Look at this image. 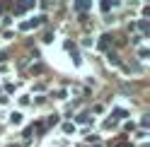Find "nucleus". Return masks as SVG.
I'll return each instance as SVG.
<instances>
[{
	"mask_svg": "<svg viewBox=\"0 0 150 147\" xmlns=\"http://www.w3.org/2000/svg\"><path fill=\"white\" fill-rule=\"evenodd\" d=\"M138 29H140V32H148V20H140V22H138Z\"/></svg>",
	"mask_w": 150,
	"mask_h": 147,
	"instance_id": "6",
	"label": "nucleus"
},
{
	"mask_svg": "<svg viewBox=\"0 0 150 147\" xmlns=\"http://www.w3.org/2000/svg\"><path fill=\"white\" fill-rule=\"evenodd\" d=\"M104 128H107V130H111V128H116V121H114V118H107V123H104Z\"/></svg>",
	"mask_w": 150,
	"mask_h": 147,
	"instance_id": "5",
	"label": "nucleus"
},
{
	"mask_svg": "<svg viewBox=\"0 0 150 147\" xmlns=\"http://www.w3.org/2000/svg\"><path fill=\"white\" fill-rule=\"evenodd\" d=\"M34 5H36L34 0H27V3H15V5H12V12H15L17 17H22V15L27 12V10H32Z\"/></svg>",
	"mask_w": 150,
	"mask_h": 147,
	"instance_id": "1",
	"label": "nucleus"
},
{
	"mask_svg": "<svg viewBox=\"0 0 150 147\" xmlns=\"http://www.w3.org/2000/svg\"><path fill=\"white\" fill-rule=\"evenodd\" d=\"M63 130H65V133H73V130H75V125H73V123H65V125H63Z\"/></svg>",
	"mask_w": 150,
	"mask_h": 147,
	"instance_id": "9",
	"label": "nucleus"
},
{
	"mask_svg": "<svg viewBox=\"0 0 150 147\" xmlns=\"http://www.w3.org/2000/svg\"><path fill=\"white\" fill-rule=\"evenodd\" d=\"M90 7H92V3H73V10H78V12H85Z\"/></svg>",
	"mask_w": 150,
	"mask_h": 147,
	"instance_id": "3",
	"label": "nucleus"
},
{
	"mask_svg": "<svg viewBox=\"0 0 150 147\" xmlns=\"http://www.w3.org/2000/svg\"><path fill=\"white\" fill-rule=\"evenodd\" d=\"M109 63H119V56H116V53H109Z\"/></svg>",
	"mask_w": 150,
	"mask_h": 147,
	"instance_id": "10",
	"label": "nucleus"
},
{
	"mask_svg": "<svg viewBox=\"0 0 150 147\" xmlns=\"http://www.w3.org/2000/svg\"><path fill=\"white\" fill-rule=\"evenodd\" d=\"M111 5H114V3H107V0H104V3H102V12H109Z\"/></svg>",
	"mask_w": 150,
	"mask_h": 147,
	"instance_id": "8",
	"label": "nucleus"
},
{
	"mask_svg": "<svg viewBox=\"0 0 150 147\" xmlns=\"http://www.w3.org/2000/svg\"><path fill=\"white\" fill-rule=\"evenodd\" d=\"M148 123H150V116H143V121H140V125H143V128H148Z\"/></svg>",
	"mask_w": 150,
	"mask_h": 147,
	"instance_id": "11",
	"label": "nucleus"
},
{
	"mask_svg": "<svg viewBox=\"0 0 150 147\" xmlns=\"http://www.w3.org/2000/svg\"><path fill=\"white\" fill-rule=\"evenodd\" d=\"M109 41H111V36H109V34H102V39H99V43H97V48H99V51H107V48H109Z\"/></svg>",
	"mask_w": 150,
	"mask_h": 147,
	"instance_id": "2",
	"label": "nucleus"
},
{
	"mask_svg": "<svg viewBox=\"0 0 150 147\" xmlns=\"http://www.w3.org/2000/svg\"><path fill=\"white\" fill-rule=\"evenodd\" d=\"M41 22H44V20H32V22H24V24H22V29H24V32H29V29H34V27H39Z\"/></svg>",
	"mask_w": 150,
	"mask_h": 147,
	"instance_id": "4",
	"label": "nucleus"
},
{
	"mask_svg": "<svg viewBox=\"0 0 150 147\" xmlns=\"http://www.w3.org/2000/svg\"><path fill=\"white\" fill-rule=\"evenodd\" d=\"M119 147H133V145H128V142H119Z\"/></svg>",
	"mask_w": 150,
	"mask_h": 147,
	"instance_id": "12",
	"label": "nucleus"
},
{
	"mask_svg": "<svg viewBox=\"0 0 150 147\" xmlns=\"http://www.w3.org/2000/svg\"><path fill=\"white\" fill-rule=\"evenodd\" d=\"M10 121H12V123H22V116H20V113H12Z\"/></svg>",
	"mask_w": 150,
	"mask_h": 147,
	"instance_id": "7",
	"label": "nucleus"
},
{
	"mask_svg": "<svg viewBox=\"0 0 150 147\" xmlns=\"http://www.w3.org/2000/svg\"><path fill=\"white\" fill-rule=\"evenodd\" d=\"M3 12H5V5H3V3H0V17H3Z\"/></svg>",
	"mask_w": 150,
	"mask_h": 147,
	"instance_id": "13",
	"label": "nucleus"
}]
</instances>
